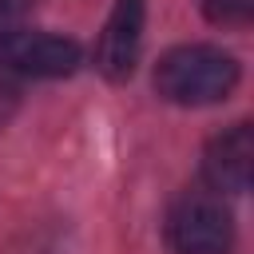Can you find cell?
<instances>
[{
    "label": "cell",
    "mask_w": 254,
    "mask_h": 254,
    "mask_svg": "<svg viewBox=\"0 0 254 254\" xmlns=\"http://www.w3.org/2000/svg\"><path fill=\"white\" fill-rule=\"evenodd\" d=\"M238 60L210 44H179L155 64V91L179 107H206L238 87Z\"/></svg>",
    "instance_id": "obj_1"
},
{
    "label": "cell",
    "mask_w": 254,
    "mask_h": 254,
    "mask_svg": "<svg viewBox=\"0 0 254 254\" xmlns=\"http://www.w3.org/2000/svg\"><path fill=\"white\" fill-rule=\"evenodd\" d=\"M167 242L175 254H230L234 218L218 190H183L167 210Z\"/></svg>",
    "instance_id": "obj_2"
},
{
    "label": "cell",
    "mask_w": 254,
    "mask_h": 254,
    "mask_svg": "<svg viewBox=\"0 0 254 254\" xmlns=\"http://www.w3.org/2000/svg\"><path fill=\"white\" fill-rule=\"evenodd\" d=\"M83 52L75 40L67 36H52V32H12L0 40V64L12 67L16 75H36V79H60L71 75L79 67Z\"/></svg>",
    "instance_id": "obj_3"
},
{
    "label": "cell",
    "mask_w": 254,
    "mask_h": 254,
    "mask_svg": "<svg viewBox=\"0 0 254 254\" xmlns=\"http://www.w3.org/2000/svg\"><path fill=\"white\" fill-rule=\"evenodd\" d=\"M143 0H115L111 16H107V28L99 36V71L107 79H127L139 64V48H143Z\"/></svg>",
    "instance_id": "obj_4"
},
{
    "label": "cell",
    "mask_w": 254,
    "mask_h": 254,
    "mask_svg": "<svg viewBox=\"0 0 254 254\" xmlns=\"http://www.w3.org/2000/svg\"><path fill=\"white\" fill-rule=\"evenodd\" d=\"M250 163H254V131H250V123H234L230 131H222L206 143L202 175H206L210 190L242 194L250 187Z\"/></svg>",
    "instance_id": "obj_5"
},
{
    "label": "cell",
    "mask_w": 254,
    "mask_h": 254,
    "mask_svg": "<svg viewBox=\"0 0 254 254\" xmlns=\"http://www.w3.org/2000/svg\"><path fill=\"white\" fill-rule=\"evenodd\" d=\"M202 8L214 24H226V28H242L254 16V0H206Z\"/></svg>",
    "instance_id": "obj_6"
},
{
    "label": "cell",
    "mask_w": 254,
    "mask_h": 254,
    "mask_svg": "<svg viewBox=\"0 0 254 254\" xmlns=\"http://www.w3.org/2000/svg\"><path fill=\"white\" fill-rule=\"evenodd\" d=\"M28 8H32V0H0V40L24 28Z\"/></svg>",
    "instance_id": "obj_7"
},
{
    "label": "cell",
    "mask_w": 254,
    "mask_h": 254,
    "mask_svg": "<svg viewBox=\"0 0 254 254\" xmlns=\"http://www.w3.org/2000/svg\"><path fill=\"white\" fill-rule=\"evenodd\" d=\"M16 103H20V75L0 64V119H8V111Z\"/></svg>",
    "instance_id": "obj_8"
}]
</instances>
